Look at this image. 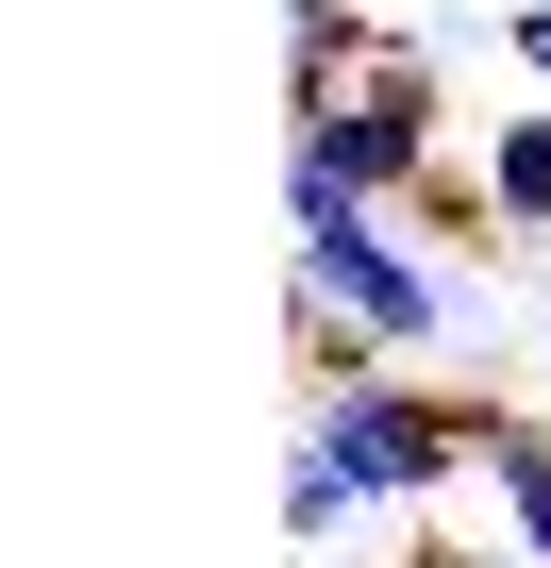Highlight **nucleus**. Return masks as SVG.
Masks as SVG:
<instances>
[{
  "mask_svg": "<svg viewBox=\"0 0 551 568\" xmlns=\"http://www.w3.org/2000/svg\"><path fill=\"white\" fill-rule=\"evenodd\" d=\"M468 168H484V201H501V234H551V101H518V118H501V134H484Z\"/></svg>",
  "mask_w": 551,
  "mask_h": 568,
  "instance_id": "6",
  "label": "nucleus"
},
{
  "mask_svg": "<svg viewBox=\"0 0 551 568\" xmlns=\"http://www.w3.org/2000/svg\"><path fill=\"white\" fill-rule=\"evenodd\" d=\"M418 184H435V51L385 34L335 101H302V134H285V217H401Z\"/></svg>",
  "mask_w": 551,
  "mask_h": 568,
  "instance_id": "1",
  "label": "nucleus"
},
{
  "mask_svg": "<svg viewBox=\"0 0 551 568\" xmlns=\"http://www.w3.org/2000/svg\"><path fill=\"white\" fill-rule=\"evenodd\" d=\"M501 51H518V84L551 101V0H518V18H501Z\"/></svg>",
  "mask_w": 551,
  "mask_h": 568,
  "instance_id": "7",
  "label": "nucleus"
},
{
  "mask_svg": "<svg viewBox=\"0 0 551 568\" xmlns=\"http://www.w3.org/2000/svg\"><path fill=\"white\" fill-rule=\"evenodd\" d=\"M484 435H501V402H451V385H418V368H368V385H318V402H302V452H318L368 518H418L435 485H468Z\"/></svg>",
  "mask_w": 551,
  "mask_h": 568,
  "instance_id": "2",
  "label": "nucleus"
},
{
  "mask_svg": "<svg viewBox=\"0 0 551 568\" xmlns=\"http://www.w3.org/2000/svg\"><path fill=\"white\" fill-rule=\"evenodd\" d=\"M302 318H335V335H368V352L401 368V352L451 335V267H435L401 217H302Z\"/></svg>",
  "mask_w": 551,
  "mask_h": 568,
  "instance_id": "3",
  "label": "nucleus"
},
{
  "mask_svg": "<svg viewBox=\"0 0 551 568\" xmlns=\"http://www.w3.org/2000/svg\"><path fill=\"white\" fill-rule=\"evenodd\" d=\"M484 485H501V551H518V568H551V418H518V402H501Z\"/></svg>",
  "mask_w": 551,
  "mask_h": 568,
  "instance_id": "4",
  "label": "nucleus"
},
{
  "mask_svg": "<svg viewBox=\"0 0 551 568\" xmlns=\"http://www.w3.org/2000/svg\"><path fill=\"white\" fill-rule=\"evenodd\" d=\"M368 51H385V0H285V84L302 101H335Z\"/></svg>",
  "mask_w": 551,
  "mask_h": 568,
  "instance_id": "5",
  "label": "nucleus"
}]
</instances>
